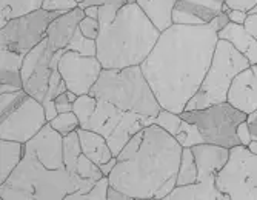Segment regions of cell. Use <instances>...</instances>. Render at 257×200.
<instances>
[{"label": "cell", "instance_id": "6da1fadb", "mask_svg": "<svg viewBox=\"0 0 257 200\" xmlns=\"http://www.w3.org/2000/svg\"><path fill=\"white\" fill-rule=\"evenodd\" d=\"M217 42V31L209 25L173 24L162 31L140 65L162 108L183 113L209 70Z\"/></svg>", "mask_w": 257, "mask_h": 200}, {"label": "cell", "instance_id": "7a4b0ae2", "mask_svg": "<svg viewBox=\"0 0 257 200\" xmlns=\"http://www.w3.org/2000/svg\"><path fill=\"white\" fill-rule=\"evenodd\" d=\"M183 146L157 125L140 129L115 155L109 185L126 192L133 200L163 198L177 186Z\"/></svg>", "mask_w": 257, "mask_h": 200}, {"label": "cell", "instance_id": "3957f363", "mask_svg": "<svg viewBox=\"0 0 257 200\" xmlns=\"http://www.w3.org/2000/svg\"><path fill=\"white\" fill-rule=\"evenodd\" d=\"M162 31L134 0L123 5L109 25L100 28L97 59L103 70L140 66L151 54Z\"/></svg>", "mask_w": 257, "mask_h": 200}, {"label": "cell", "instance_id": "277c9868", "mask_svg": "<svg viewBox=\"0 0 257 200\" xmlns=\"http://www.w3.org/2000/svg\"><path fill=\"white\" fill-rule=\"evenodd\" d=\"M96 182L74 177L66 168L50 169L36 155L25 149L22 162L0 183L2 200H77Z\"/></svg>", "mask_w": 257, "mask_h": 200}, {"label": "cell", "instance_id": "5b68a950", "mask_svg": "<svg viewBox=\"0 0 257 200\" xmlns=\"http://www.w3.org/2000/svg\"><path fill=\"white\" fill-rule=\"evenodd\" d=\"M89 94L106 100L126 113H134L153 120L162 109L140 66L103 70Z\"/></svg>", "mask_w": 257, "mask_h": 200}, {"label": "cell", "instance_id": "8992f818", "mask_svg": "<svg viewBox=\"0 0 257 200\" xmlns=\"http://www.w3.org/2000/svg\"><path fill=\"white\" fill-rule=\"evenodd\" d=\"M249 65V60L242 53H239L232 43L219 39L209 70L199 91L186 103L185 111L202 109L211 105L228 102V93L232 82Z\"/></svg>", "mask_w": 257, "mask_h": 200}, {"label": "cell", "instance_id": "52a82bcc", "mask_svg": "<svg viewBox=\"0 0 257 200\" xmlns=\"http://www.w3.org/2000/svg\"><path fill=\"white\" fill-rule=\"evenodd\" d=\"M191 149L199 171L197 182L176 186L165 200H229V195L222 192L216 183L219 171L229 159V148L213 143H197Z\"/></svg>", "mask_w": 257, "mask_h": 200}, {"label": "cell", "instance_id": "ba28073f", "mask_svg": "<svg viewBox=\"0 0 257 200\" xmlns=\"http://www.w3.org/2000/svg\"><path fill=\"white\" fill-rule=\"evenodd\" d=\"M180 117L199 129L205 143L232 148L240 145L237 126L246 120L248 114L229 102H223L202 109L183 111Z\"/></svg>", "mask_w": 257, "mask_h": 200}, {"label": "cell", "instance_id": "9c48e42d", "mask_svg": "<svg viewBox=\"0 0 257 200\" xmlns=\"http://www.w3.org/2000/svg\"><path fill=\"white\" fill-rule=\"evenodd\" d=\"M153 119L126 113V111L119 109L106 100L97 99L94 113L88 119L83 128L102 134L108 140L112 154L117 155L136 132L153 125Z\"/></svg>", "mask_w": 257, "mask_h": 200}, {"label": "cell", "instance_id": "30bf717a", "mask_svg": "<svg viewBox=\"0 0 257 200\" xmlns=\"http://www.w3.org/2000/svg\"><path fill=\"white\" fill-rule=\"evenodd\" d=\"M216 183L229 200H257V154L243 145L229 148V159Z\"/></svg>", "mask_w": 257, "mask_h": 200}, {"label": "cell", "instance_id": "8fae6325", "mask_svg": "<svg viewBox=\"0 0 257 200\" xmlns=\"http://www.w3.org/2000/svg\"><path fill=\"white\" fill-rule=\"evenodd\" d=\"M60 11H46L43 8L11 19L0 28V48L27 56L46 37L50 24L57 19Z\"/></svg>", "mask_w": 257, "mask_h": 200}, {"label": "cell", "instance_id": "7c38bea8", "mask_svg": "<svg viewBox=\"0 0 257 200\" xmlns=\"http://www.w3.org/2000/svg\"><path fill=\"white\" fill-rule=\"evenodd\" d=\"M46 123L43 103L28 94L11 114L0 119V139L27 143Z\"/></svg>", "mask_w": 257, "mask_h": 200}, {"label": "cell", "instance_id": "4fadbf2b", "mask_svg": "<svg viewBox=\"0 0 257 200\" xmlns=\"http://www.w3.org/2000/svg\"><path fill=\"white\" fill-rule=\"evenodd\" d=\"M59 71L69 91L77 96L89 94L99 80L103 66L96 56H82L77 51L65 50L59 60Z\"/></svg>", "mask_w": 257, "mask_h": 200}, {"label": "cell", "instance_id": "5bb4252c", "mask_svg": "<svg viewBox=\"0 0 257 200\" xmlns=\"http://www.w3.org/2000/svg\"><path fill=\"white\" fill-rule=\"evenodd\" d=\"M54 53L48 50V42L46 37L34 47L23 59L22 65V80H23V90L30 96L43 102L48 93L50 79H51V60Z\"/></svg>", "mask_w": 257, "mask_h": 200}, {"label": "cell", "instance_id": "9a60e30c", "mask_svg": "<svg viewBox=\"0 0 257 200\" xmlns=\"http://www.w3.org/2000/svg\"><path fill=\"white\" fill-rule=\"evenodd\" d=\"M25 149L33 152L46 168H66L63 160V136L51 126L50 122L25 143Z\"/></svg>", "mask_w": 257, "mask_h": 200}, {"label": "cell", "instance_id": "2e32d148", "mask_svg": "<svg viewBox=\"0 0 257 200\" xmlns=\"http://www.w3.org/2000/svg\"><path fill=\"white\" fill-rule=\"evenodd\" d=\"M225 0H177L173 10V24L208 25L223 11Z\"/></svg>", "mask_w": 257, "mask_h": 200}, {"label": "cell", "instance_id": "e0dca14e", "mask_svg": "<svg viewBox=\"0 0 257 200\" xmlns=\"http://www.w3.org/2000/svg\"><path fill=\"white\" fill-rule=\"evenodd\" d=\"M83 17H85L83 8L77 7L65 14H60L57 19L51 22L48 31H46V42H48V50L51 53L66 50Z\"/></svg>", "mask_w": 257, "mask_h": 200}, {"label": "cell", "instance_id": "ac0fdd59", "mask_svg": "<svg viewBox=\"0 0 257 200\" xmlns=\"http://www.w3.org/2000/svg\"><path fill=\"white\" fill-rule=\"evenodd\" d=\"M228 102L246 114L257 109V63L249 65L234 79L228 93Z\"/></svg>", "mask_w": 257, "mask_h": 200}, {"label": "cell", "instance_id": "d6986e66", "mask_svg": "<svg viewBox=\"0 0 257 200\" xmlns=\"http://www.w3.org/2000/svg\"><path fill=\"white\" fill-rule=\"evenodd\" d=\"M77 132H79V139L82 145V152L88 159L96 162L99 166L109 162L112 157H115L111 151L108 140L102 134H99V132L92 129H85V128H79Z\"/></svg>", "mask_w": 257, "mask_h": 200}, {"label": "cell", "instance_id": "ffe728a7", "mask_svg": "<svg viewBox=\"0 0 257 200\" xmlns=\"http://www.w3.org/2000/svg\"><path fill=\"white\" fill-rule=\"evenodd\" d=\"M217 36L219 39H223L232 43L234 48L249 60L251 65L257 63V40L249 34V31L243 25L229 22L222 31L217 33Z\"/></svg>", "mask_w": 257, "mask_h": 200}, {"label": "cell", "instance_id": "44dd1931", "mask_svg": "<svg viewBox=\"0 0 257 200\" xmlns=\"http://www.w3.org/2000/svg\"><path fill=\"white\" fill-rule=\"evenodd\" d=\"M134 2L144 10L160 31H165L173 25V10L177 0H134Z\"/></svg>", "mask_w": 257, "mask_h": 200}, {"label": "cell", "instance_id": "7402d4cb", "mask_svg": "<svg viewBox=\"0 0 257 200\" xmlns=\"http://www.w3.org/2000/svg\"><path fill=\"white\" fill-rule=\"evenodd\" d=\"M23 154H25V143L0 139V183L8 180V177L22 162Z\"/></svg>", "mask_w": 257, "mask_h": 200}, {"label": "cell", "instance_id": "603a6c76", "mask_svg": "<svg viewBox=\"0 0 257 200\" xmlns=\"http://www.w3.org/2000/svg\"><path fill=\"white\" fill-rule=\"evenodd\" d=\"M43 0H0V28L11 19L42 8Z\"/></svg>", "mask_w": 257, "mask_h": 200}, {"label": "cell", "instance_id": "cb8c5ba5", "mask_svg": "<svg viewBox=\"0 0 257 200\" xmlns=\"http://www.w3.org/2000/svg\"><path fill=\"white\" fill-rule=\"evenodd\" d=\"M80 155H82V145H80V139H79V132L73 131V132H69V134L63 136V160H65V166L74 177H77L76 168H77V162H79ZM79 179H80V177H79Z\"/></svg>", "mask_w": 257, "mask_h": 200}, {"label": "cell", "instance_id": "d4e9b609", "mask_svg": "<svg viewBox=\"0 0 257 200\" xmlns=\"http://www.w3.org/2000/svg\"><path fill=\"white\" fill-rule=\"evenodd\" d=\"M197 163L194 159V152L191 148H183L182 151V159H180V166H179V174H177V186H185V185H193L197 182Z\"/></svg>", "mask_w": 257, "mask_h": 200}, {"label": "cell", "instance_id": "484cf974", "mask_svg": "<svg viewBox=\"0 0 257 200\" xmlns=\"http://www.w3.org/2000/svg\"><path fill=\"white\" fill-rule=\"evenodd\" d=\"M66 50L77 51L82 56H97V42L94 39H88L86 36H83L80 28H77Z\"/></svg>", "mask_w": 257, "mask_h": 200}, {"label": "cell", "instance_id": "4316f807", "mask_svg": "<svg viewBox=\"0 0 257 200\" xmlns=\"http://www.w3.org/2000/svg\"><path fill=\"white\" fill-rule=\"evenodd\" d=\"M76 174H77V177H80V179L91 180V182H97L99 179H102V177H103V171L100 169V166L96 162H92L91 159H88L83 152L79 157Z\"/></svg>", "mask_w": 257, "mask_h": 200}, {"label": "cell", "instance_id": "83f0119b", "mask_svg": "<svg viewBox=\"0 0 257 200\" xmlns=\"http://www.w3.org/2000/svg\"><path fill=\"white\" fill-rule=\"evenodd\" d=\"M182 122H183V119L180 117V114L173 113V111L165 109V108H162L160 113L154 119V125H157V126L163 128L165 131H168L170 134L174 136V137L177 136V132H179V129L182 126Z\"/></svg>", "mask_w": 257, "mask_h": 200}, {"label": "cell", "instance_id": "f1b7e54d", "mask_svg": "<svg viewBox=\"0 0 257 200\" xmlns=\"http://www.w3.org/2000/svg\"><path fill=\"white\" fill-rule=\"evenodd\" d=\"M51 126L57 129L62 136H66L69 132L77 131L80 128V120L74 111H68V113H59L51 122Z\"/></svg>", "mask_w": 257, "mask_h": 200}, {"label": "cell", "instance_id": "f546056e", "mask_svg": "<svg viewBox=\"0 0 257 200\" xmlns=\"http://www.w3.org/2000/svg\"><path fill=\"white\" fill-rule=\"evenodd\" d=\"M28 93L25 90H19L13 93H0V119L7 117L27 99Z\"/></svg>", "mask_w": 257, "mask_h": 200}, {"label": "cell", "instance_id": "4dcf8cb0", "mask_svg": "<svg viewBox=\"0 0 257 200\" xmlns=\"http://www.w3.org/2000/svg\"><path fill=\"white\" fill-rule=\"evenodd\" d=\"M176 139H177V142L183 148H191V146H194L197 143H205L203 139H202V136H200L199 129L193 123L186 122V120L182 122V126H180V129L177 132Z\"/></svg>", "mask_w": 257, "mask_h": 200}, {"label": "cell", "instance_id": "1f68e13d", "mask_svg": "<svg viewBox=\"0 0 257 200\" xmlns=\"http://www.w3.org/2000/svg\"><path fill=\"white\" fill-rule=\"evenodd\" d=\"M108 188H109V177L103 175L86 194L79 195L77 200H108Z\"/></svg>", "mask_w": 257, "mask_h": 200}, {"label": "cell", "instance_id": "d6a6232c", "mask_svg": "<svg viewBox=\"0 0 257 200\" xmlns=\"http://www.w3.org/2000/svg\"><path fill=\"white\" fill-rule=\"evenodd\" d=\"M79 7L77 0H43L42 8L46 11H60V13H68Z\"/></svg>", "mask_w": 257, "mask_h": 200}, {"label": "cell", "instance_id": "836d02e7", "mask_svg": "<svg viewBox=\"0 0 257 200\" xmlns=\"http://www.w3.org/2000/svg\"><path fill=\"white\" fill-rule=\"evenodd\" d=\"M79 28L83 33V36H86L88 39L97 40V37L100 34V24H99V20L97 19H92V17H88V16H85L80 20Z\"/></svg>", "mask_w": 257, "mask_h": 200}, {"label": "cell", "instance_id": "e575fe53", "mask_svg": "<svg viewBox=\"0 0 257 200\" xmlns=\"http://www.w3.org/2000/svg\"><path fill=\"white\" fill-rule=\"evenodd\" d=\"M119 10L120 8L115 7V5H102V7H99V17H97V20H99V24H100V28L109 25L111 22L115 19V16H117Z\"/></svg>", "mask_w": 257, "mask_h": 200}, {"label": "cell", "instance_id": "d590c367", "mask_svg": "<svg viewBox=\"0 0 257 200\" xmlns=\"http://www.w3.org/2000/svg\"><path fill=\"white\" fill-rule=\"evenodd\" d=\"M225 4L229 7V10H242L249 13L255 7L257 0H225Z\"/></svg>", "mask_w": 257, "mask_h": 200}, {"label": "cell", "instance_id": "8d00e7d4", "mask_svg": "<svg viewBox=\"0 0 257 200\" xmlns=\"http://www.w3.org/2000/svg\"><path fill=\"white\" fill-rule=\"evenodd\" d=\"M130 0H83V2L79 5L80 8H86L91 5H96V7H102V5H115L122 8L123 5H126Z\"/></svg>", "mask_w": 257, "mask_h": 200}, {"label": "cell", "instance_id": "74e56055", "mask_svg": "<svg viewBox=\"0 0 257 200\" xmlns=\"http://www.w3.org/2000/svg\"><path fill=\"white\" fill-rule=\"evenodd\" d=\"M54 103H56V108H57V113H68V111H73V102L69 100L66 93L59 94L54 99Z\"/></svg>", "mask_w": 257, "mask_h": 200}, {"label": "cell", "instance_id": "f35d334b", "mask_svg": "<svg viewBox=\"0 0 257 200\" xmlns=\"http://www.w3.org/2000/svg\"><path fill=\"white\" fill-rule=\"evenodd\" d=\"M237 136H239L240 145H243V146H248L249 142L252 140L251 131H249V125H248L246 120H243L242 123H239V126H237Z\"/></svg>", "mask_w": 257, "mask_h": 200}, {"label": "cell", "instance_id": "ab89813d", "mask_svg": "<svg viewBox=\"0 0 257 200\" xmlns=\"http://www.w3.org/2000/svg\"><path fill=\"white\" fill-rule=\"evenodd\" d=\"M229 24V17H228V13H225V11H222L217 17H214L211 22H209V27H211L213 30H216L217 33L219 31H222L226 25Z\"/></svg>", "mask_w": 257, "mask_h": 200}, {"label": "cell", "instance_id": "60d3db41", "mask_svg": "<svg viewBox=\"0 0 257 200\" xmlns=\"http://www.w3.org/2000/svg\"><path fill=\"white\" fill-rule=\"evenodd\" d=\"M228 17H229V22H232V24L243 25L246 17H248V13L242 11V10H229L228 11Z\"/></svg>", "mask_w": 257, "mask_h": 200}, {"label": "cell", "instance_id": "b9f144b4", "mask_svg": "<svg viewBox=\"0 0 257 200\" xmlns=\"http://www.w3.org/2000/svg\"><path fill=\"white\" fill-rule=\"evenodd\" d=\"M243 27L249 31V34L257 40V14H249L248 13V17L245 20Z\"/></svg>", "mask_w": 257, "mask_h": 200}, {"label": "cell", "instance_id": "7bdbcfd3", "mask_svg": "<svg viewBox=\"0 0 257 200\" xmlns=\"http://www.w3.org/2000/svg\"><path fill=\"white\" fill-rule=\"evenodd\" d=\"M108 200H133V198L126 192H123V191L117 189L115 186L109 185V188H108Z\"/></svg>", "mask_w": 257, "mask_h": 200}, {"label": "cell", "instance_id": "ee69618b", "mask_svg": "<svg viewBox=\"0 0 257 200\" xmlns=\"http://www.w3.org/2000/svg\"><path fill=\"white\" fill-rule=\"evenodd\" d=\"M246 122L249 125V131H251V137L257 139V109H254L252 113L248 114Z\"/></svg>", "mask_w": 257, "mask_h": 200}, {"label": "cell", "instance_id": "f6af8a7d", "mask_svg": "<svg viewBox=\"0 0 257 200\" xmlns=\"http://www.w3.org/2000/svg\"><path fill=\"white\" fill-rule=\"evenodd\" d=\"M115 163H117V157H112L109 162H106V163L100 165V169L103 171V175H109V174H111V171H112V168L115 166Z\"/></svg>", "mask_w": 257, "mask_h": 200}, {"label": "cell", "instance_id": "bcb514c9", "mask_svg": "<svg viewBox=\"0 0 257 200\" xmlns=\"http://www.w3.org/2000/svg\"><path fill=\"white\" fill-rule=\"evenodd\" d=\"M83 11H85V16H88V17H92V19L99 17V7H96V5L86 7V8H83Z\"/></svg>", "mask_w": 257, "mask_h": 200}, {"label": "cell", "instance_id": "7dc6e473", "mask_svg": "<svg viewBox=\"0 0 257 200\" xmlns=\"http://www.w3.org/2000/svg\"><path fill=\"white\" fill-rule=\"evenodd\" d=\"M252 154H257V139H252L251 142H249V145L246 146Z\"/></svg>", "mask_w": 257, "mask_h": 200}, {"label": "cell", "instance_id": "c3c4849f", "mask_svg": "<svg viewBox=\"0 0 257 200\" xmlns=\"http://www.w3.org/2000/svg\"><path fill=\"white\" fill-rule=\"evenodd\" d=\"M249 14H257V4H255V7L249 11Z\"/></svg>", "mask_w": 257, "mask_h": 200}]
</instances>
